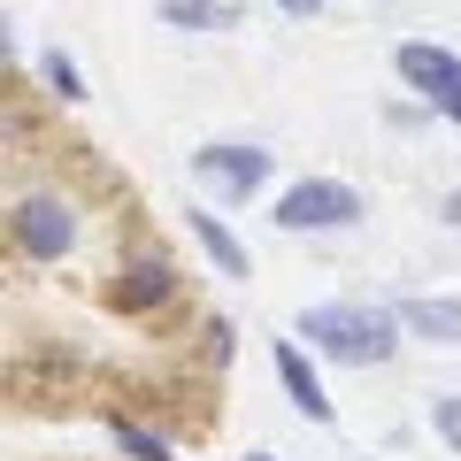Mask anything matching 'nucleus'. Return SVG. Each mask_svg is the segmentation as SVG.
Returning <instances> with one entry per match:
<instances>
[{
    "label": "nucleus",
    "mask_w": 461,
    "mask_h": 461,
    "mask_svg": "<svg viewBox=\"0 0 461 461\" xmlns=\"http://www.w3.org/2000/svg\"><path fill=\"white\" fill-rule=\"evenodd\" d=\"M185 230H193V239H200V254H208V262L215 269H223V277H247V247H239V230H230L223 223V215H208V208H185Z\"/></svg>",
    "instance_id": "1a4fd4ad"
},
{
    "label": "nucleus",
    "mask_w": 461,
    "mask_h": 461,
    "mask_svg": "<svg viewBox=\"0 0 461 461\" xmlns=\"http://www.w3.org/2000/svg\"><path fill=\"white\" fill-rule=\"evenodd\" d=\"M39 69H47V85H54L62 100H85V77H77V62H69L62 47H54V54H39Z\"/></svg>",
    "instance_id": "f8f14e48"
},
{
    "label": "nucleus",
    "mask_w": 461,
    "mask_h": 461,
    "mask_svg": "<svg viewBox=\"0 0 461 461\" xmlns=\"http://www.w3.org/2000/svg\"><path fill=\"white\" fill-rule=\"evenodd\" d=\"M393 69H400V85H408V93H423L430 108L461 131V54L430 47V39H408V47L393 54Z\"/></svg>",
    "instance_id": "20e7f679"
},
{
    "label": "nucleus",
    "mask_w": 461,
    "mask_h": 461,
    "mask_svg": "<svg viewBox=\"0 0 461 461\" xmlns=\"http://www.w3.org/2000/svg\"><path fill=\"white\" fill-rule=\"evenodd\" d=\"M8 131H16V115H8V108H0V139H8Z\"/></svg>",
    "instance_id": "dca6fc26"
},
{
    "label": "nucleus",
    "mask_w": 461,
    "mask_h": 461,
    "mask_svg": "<svg viewBox=\"0 0 461 461\" xmlns=\"http://www.w3.org/2000/svg\"><path fill=\"white\" fill-rule=\"evenodd\" d=\"M8 239H16L32 262H62L69 247H77V208H69L62 193H32L8 208Z\"/></svg>",
    "instance_id": "7ed1b4c3"
},
{
    "label": "nucleus",
    "mask_w": 461,
    "mask_h": 461,
    "mask_svg": "<svg viewBox=\"0 0 461 461\" xmlns=\"http://www.w3.org/2000/svg\"><path fill=\"white\" fill-rule=\"evenodd\" d=\"M446 223L461 230V185H454V193H446Z\"/></svg>",
    "instance_id": "2eb2a0df"
},
{
    "label": "nucleus",
    "mask_w": 461,
    "mask_h": 461,
    "mask_svg": "<svg viewBox=\"0 0 461 461\" xmlns=\"http://www.w3.org/2000/svg\"><path fill=\"white\" fill-rule=\"evenodd\" d=\"M154 16H162L169 32H230L223 0H154Z\"/></svg>",
    "instance_id": "9d476101"
},
{
    "label": "nucleus",
    "mask_w": 461,
    "mask_h": 461,
    "mask_svg": "<svg viewBox=\"0 0 461 461\" xmlns=\"http://www.w3.org/2000/svg\"><path fill=\"white\" fill-rule=\"evenodd\" d=\"M193 177L215 185L223 200H247V193H262V185H269V154H262V147H230V139H215V147L193 154Z\"/></svg>",
    "instance_id": "423d86ee"
},
{
    "label": "nucleus",
    "mask_w": 461,
    "mask_h": 461,
    "mask_svg": "<svg viewBox=\"0 0 461 461\" xmlns=\"http://www.w3.org/2000/svg\"><path fill=\"white\" fill-rule=\"evenodd\" d=\"M108 430H115V446H123L131 461H169V438H154V430L123 423V415H108Z\"/></svg>",
    "instance_id": "9b49d317"
},
{
    "label": "nucleus",
    "mask_w": 461,
    "mask_h": 461,
    "mask_svg": "<svg viewBox=\"0 0 461 461\" xmlns=\"http://www.w3.org/2000/svg\"><path fill=\"white\" fill-rule=\"evenodd\" d=\"M269 8H285V16H315L323 0H269Z\"/></svg>",
    "instance_id": "4468645a"
},
{
    "label": "nucleus",
    "mask_w": 461,
    "mask_h": 461,
    "mask_svg": "<svg viewBox=\"0 0 461 461\" xmlns=\"http://www.w3.org/2000/svg\"><path fill=\"white\" fill-rule=\"evenodd\" d=\"M277 384H285V400H293L308 423H330V393H323V377H315V362L300 354L293 339H277Z\"/></svg>",
    "instance_id": "0eeeda50"
},
{
    "label": "nucleus",
    "mask_w": 461,
    "mask_h": 461,
    "mask_svg": "<svg viewBox=\"0 0 461 461\" xmlns=\"http://www.w3.org/2000/svg\"><path fill=\"white\" fill-rule=\"evenodd\" d=\"M247 461H277V454H247Z\"/></svg>",
    "instance_id": "f3484780"
},
{
    "label": "nucleus",
    "mask_w": 461,
    "mask_h": 461,
    "mask_svg": "<svg viewBox=\"0 0 461 461\" xmlns=\"http://www.w3.org/2000/svg\"><path fill=\"white\" fill-rule=\"evenodd\" d=\"M393 323L415 330V339H430V346H461V300H430V293H415V300H400Z\"/></svg>",
    "instance_id": "6e6552de"
},
{
    "label": "nucleus",
    "mask_w": 461,
    "mask_h": 461,
    "mask_svg": "<svg viewBox=\"0 0 461 461\" xmlns=\"http://www.w3.org/2000/svg\"><path fill=\"white\" fill-rule=\"evenodd\" d=\"M430 423L446 430V446H461V400H430Z\"/></svg>",
    "instance_id": "ddd939ff"
},
{
    "label": "nucleus",
    "mask_w": 461,
    "mask_h": 461,
    "mask_svg": "<svg viewBox=\"0 0 461 461\" xmlns=\"http://www.w3.org/2000/svg\"><path fill=\"white\" fill-rule=\"evenodd\" d=\"M300 339L315 346V354H330V362H393V346H400V323L393 308H369V300H323V308L300 315Z\"/></svg>",
    "instance_id": "f257e3e1"
},
{
    "label": "nucleus",
    "mask_w": 461,
    "mask_h": 461,
    "mask_svg": "<svg viewBox=\"0 0 461 461\" xmlns=\"http://www.w3.org/2000/svg\"><path fill=\"white\" fill-rule=\"evenodd\" d=\"M169 300H177V262L169 254H131L108 285V308H123V315H154Z\"/></svg>",
    "instance_id": "39448f33"
},
{
    "label": "nucleus",
    "mask_w": 461,
    "mask_h": 461,
    "mask_svg": "<svg viewBox=\"0 0 461 461\" xmlns=\"http://www.w3.org/2000/svg\"><path fill=\"white\" fill-rule=\"evenodd\" d=\"M277 223L285 230H346V223H362V193L339 177H300L277 193Z\"/></svg>",
    "instance_id": "f03ea898"
}]
</instances>
